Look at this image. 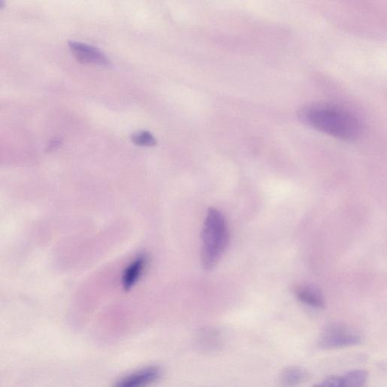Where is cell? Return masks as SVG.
Wrapping results in <instances>:
<instances>
[{
  "instance_id": "6da1fadb",
  "label": "cell",
  "mask_w": 387,
  "mask_h": 387,
  "mask_svg": "<svg viewBox=\"0 0 387 387\" xmlns=\"http://www.w3.org/2000/svg\"><path fill=\"white\" fill-rule=\"evenodd\" d=\"M303 124L343 140L357 139L362 133L360 121L350 113L324 104H310L298 113Z\"/></svg>"
},
{
  "instance_id": "8992f818",
  "label": "cell",
  "mask_w": 387,
  "mask_h": 387,
  "mask_svg": "<svg viewBox=\"0 0 387 387\" xmlns=\"http://www.w3.org/2000/svg\"><path fill=\"white\" fill-rule=\"evenodd\" d=\"M146 265V257L141 255L125 269L123 278V286L125 290H130L139 280Z\"/></svg>"
},
{
  "instance_id": "ba28073f",
  "label": "cell",
  "mask_w": 387,
  "mask_h": 387,
  "mask_svg": "<svg viewBox=\"0 0 387 387\" xmlns=\"http://www.w3.org/2000/svg\"><path fill=\"white\" fill-rule=\"evenodd\" d=\"M309 372L302 368L293 366L281 375V383L284 387H296L309 379Z\"/></svg>"
},
{
  "instance_id": "52a82bcc",
  "label": "cell",
  "mask_w": 387,
  "mask_h": 387,
  "mask_svg": "<svg viewBox=\"0 0 387 387\" xmlns=\"http://www.w3.org/2000/svg\"><path fill=\"white\" fill-rule=\"evenodd\" d=\"M297 297L305 305L317 309L325 307V300L321 293L316 288L309 285L300 286L296 290Z\"/></svg>"
},
{
  "instance_id": "30bf717a",
  "label": "cell",
  "mask_w": 387,
  "mask_h": 387,
  "mask_svg": "<svg viewBox=\"0 0 387 387\" xmlns=\"http://www.w3.org/2000/svg\"><path fill=\"white\" fill-rule=\"evenodd\" d=\"M132 141L140 146H154L156 144L152 134L147 131L135 133L131 137Z\"/></svg>"
},
{
  "instance_id": "277c9868",
  "label": "cell",
  "mask_w": 387,
  "mask_h": 387,
  "mask_svg": "<svg viewBox=\"0 0 387 387\" xmlns=\"http://www.w3.org/2000/svg\"><path fill=\"white\" fill-rule=\"evenodd\" d=\"M161 376V370L159 367L149 366L124 376L114 387H148L159 381Z\"/></svg>"
},
{
  "instance_id": "9c48e42d",
  "label": "cell",
  "mask_w": 387,
  "mask_h": 387,
  "mask_svg": "<svg viewBox=\"0 0 387 387\" xmlns=\"http://www.w3.org/2000/svg\"><path fill=\"white\" fill-rule=\"evenodd\" d=\"M369 374L364 370H354L340 376L339 387H364L367 383Z\"/></svg>"
},
{
  "instance_id": "8fae6325",
  "label": "cell",
  "mask_w": 387,
  "mask_h": 387,
  "mask_svg": "<svg viewBox=\"0 0 387 387\" xmlns=\"http://www.w3.org/2000/svg\"><path fill=\"white\" fill-rule=\"evenodd\" d=\"M60 145H61V141L60 140H54L49 145V150L54 151L56 148H58Z\"/></svg>"
},
{
  "instance_id": "3957f363",
  "label": "cell",
  "mask_w": 387,
  "mask_h": 387,
  "mask_svg": "<svg viewBox=\"0 0 387 387\" xmlns=\"http://www.w3.org/2000/svg\"><path fill=\"white\" fill-rule=\"evenodd\" d=\"M361 343V338L357 333L341 326L328 328L319 342L322 349H339L355 346Z\"/></svg>"
},
{
  "instance_id": "7a4b0ae2",
  "label": "cell",
  "mask_w": 387,
  "mask_h": 387,
  "mask_svg": "<svg viewBox=\"0 0 387 387\" xmlns=\"http://www.w3.org/2000/svg\"><path fill=\"white\" fill-rule=\"evenodd\" d=\"M228 226L223 214L215 208L208 211L202 233V265L211 270L218 264L228 247Z\"/></svg>"
},
{
  "instance_id": "7c38bea8",
  "label": "cell",
  "mask_w": 387,
  "mask_h": 387,
  "mask_svg": "<svg viewBox=\"0 0 387 387\" xmlns=\"http://www.w3.org/2000/svg\"><path fill=\"white\" fill-rule=\"evenodd\" d=\"M4 6V2L0 0V8H3Z\"/></svg>"
},
{
  "instance_id": "5b68a950",
  "label": "cell",
  "mask_w": 387,
  "mask_h": 387,
  "mask_svg": "<svg viewBox=\"0 0 387 387\" xmlns=\"http://www.w3.org/2000/svg\"><path fill=\"white\" fill-rule=\"evenodd\" d=\"M68 46L75 58L85 64H97L104 66L110 65V60L96 47L76 41L68 42Z\"/></svg>"
}]
</instances>
